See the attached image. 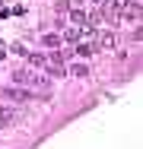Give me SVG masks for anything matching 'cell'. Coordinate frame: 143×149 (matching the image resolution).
I'll return each instance as SVG.
<instances>
[{"label":"cell","mask_w":143,"mask_h":149,"mask_svg":"<svg viewBox=\"0 0 143 149\" xmlns=\"http://www.w3.org/2000/svg\"><path fill=\"white\" fill-rule=\"evenodd\" d=\"M13 79H16V86L38 92L41 98H48V95H51V83H48V76H38V73H32V70H16V73H13Z\"/></svg>","instance_id":"obj_1"},{"label":"cell","mask_w":143,"mask_h":149,"mask_svg":"<svg viewBox=\"0 0 143 149\" xmlns=\"http://www.w3.org/2000/svg\"><path fill=\"white\" fill-rule=\"evenodd\" d=\"M35 67H41V70H48L51 76H67V70H64V63L57 60V54H26Z\"/></svg>","instance_id":"obj_2"},{"label":"cell","mask_w":143,"mask_h":149,"mask_svg":"<svg viewBox=\"0 0 143 149\" xmlns=\"http://www.w3.org/2000/svg\"><path fill=\"white\" fill-rule=\"evenodd\" d=\"M0 95H3V98H13V102H29V98H35L38 92L22 89V86H6V89H0Z\"/></svg>","instance_id":"obj_3"},{"label":"cell","mask_w":143,"mask_h":149,"mask_svg":"<svg viewBox=\"0 0 143 149\" xmlns=\"http://www.w3.org/2000/svg\"><path fill=\"white\" fill-rule=\"evenodd\" d=\"M16 120H19V114L13 108H0V124H16Z\"/></svg>","instance_id":"obj_4"},{"label":"cell","mask_w":143,"mask_h":149,"mask_svg":"<svg viewBox=\"0 0 143 149\" xmlns=\"http://www.w3.org/2000/svg\"><path fill=\"white\" fill-rule=\"evenodd\" d=\"M73 73H76V76H89V70H86L83 63H76V67H73Z\"/></svg>","instance_id":"obj_5"}]
</instances>
